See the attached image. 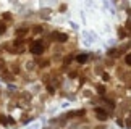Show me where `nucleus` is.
I'll list each match as a JSON object with an SVG mask.
<instances>
[{
	"label": "nucleus",
	"instance_id": "3",
	"mask_svg": "<svg viewBox=\"0 0 131 129\" xmlns=\"http://www.w3.org/2000/svg\"><path fill=\"white\" fill-rule=\"evenodd\" d=\"M28 28H20V29H16V34H20V35H23V34H26L28 32Z\"/></svg>",
	"mask_w": 131,
	"mask_h": 129
},
{
	"label": "nucleus",
	"instance_id": "2",
	"mask_svg": "<svg viewBox=\"0 0 131 129\" xmlns=\"http://www.w3.org/2000/svg\"><path fill=\"white\" fill-rule=\"evenodd\" d=\"M29 50H31L32 55H42L44 50H45V45H44L42 41H36L31 44V47H29Z\"/></svg>",
	"mask_w": 131,
	"mask_h": 129
},
{
	"label": "nucleus",
	"instance_id": "6",
	"mask_svg": "<svg viewBox=\"0 0 131 129\" xmlns=\"http://www.w3.org/2000/svg\"><path fill=\"white\" fill-rule=\"evenodd\" d=\"M2 20H3V21H5V20H11V15H10V13H3V15H2Z\"/></svg>",
	"mask_w": 131,
	"mask_h": 129
},
{
	"label": "nucleus",
	"instance_id": "5",
	"mask_svg": "<svg viewBox=\"0 0 131 129\" xmlns=\"http://www.w3.org/2000/svg\"><path fill=\"white\" fill-rule=\"evenodd\" d=\"M13 45H15V47H18V45H23V39H16V41L13 42Z\"/></svg>",
	"mask_w": 131,
	"mask_h": 129
},
{
	"label": "nucleus",
	"instance_id": "4",
	"mask_svg": "<svg viewBox=\"0 0 131 129\" xmlns=\"http://www.w3.org/2000/svg\"><path fill=\"white\" fill-rule=\"evenodd\" d=\"M7 31V24L3 23V21H0V34H3Z\"/></svg>",
	"mask_w": 131,
	"mask_h": 129
},
{
	"label": "nucleus",
	"instance_id": "7",
	"mask_svg": "<svg viewBox=\"0 0 131 129\" xmlns=\"http://www.w3.org/2000/svg\"><path fill=\"white\" fill-rule=\"evenodd\" d=\"M42 31H44V28H34V32H36V34H39V32H42Z\"/></svg>",
	"mask_w": 131,
	"mask_h": 129
},
{
	"label": "nucleus",
	"instance_id": "1",
	"mask_svg": "<svg viewBox=\"0 0 131 129\" xmlns=\"http://www.w3.org/2000/svg\"><path fill=\"white\" fill-rule=\"evenodd\" d=\"M50 41H54L57 44H67L70 41V35L65 34V32H57V31H54V32L50 34Z\"/></svg>",
	"mask_w": 131,
	"mask_h": 129
}]
</instances>
